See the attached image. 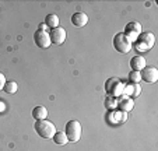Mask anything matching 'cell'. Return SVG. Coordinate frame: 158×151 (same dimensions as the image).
<instances>
[{
	"label": "cell",
	"mask_w": 158,
	"mask_h": 151,
	"mask_svg": "<svg viewBox=\"0 0 158 151\" xmlns=\"http://www.w3.org/2000/svg\"><path fill=\"white\" fill-rule=\"evenodd\" d=\"M3 90L7 92V94L13 95V94H15V92H17L18 86H17V83H15V81H9V83H6V86H4Z\"/></svg>",
	"instance_id": "obj_18"
},
{
	"label": "cell",
	"mask_w": 158,
	"mask_h": 151,
	"mask_svg": "<svg viewBox=\"0 0 158 151\" xmlns=\"http://www.w3.org/2000/svg\"><path fill=\"white\" fill-rule=\"evenodd\" d=\"M32 118L36 120H44V119L48 118V109L42 105H38L32 109Z\"/></svg>",
	"instance_id": "obj_14"
},
{
	"label": "cell",
	"mask_w": 158,
	"mask_h": 151,
	"mask_svg": "<svg viewBox=\"0 0 158 151\" xmlns=\"http://www.w3.org/2000/svg\"><path fill=\"white\" fill-rule=\"evenodd\" d=\"M45 24H46V27L48 28H57L59 27V17L57 14H48L46 18H45Z\"/></svg>",
	"instance_id": "obj_15"
},
{
	"label": "cell",
	"mask_w": 158,
	"mask_h": 151,
	"mask_svg": "<svg viewBox=\"0 0 158 151\" xmlns=\"http://www.w3.org/2000/svg\"><path fill=\"white\" fill-rule=\"evenodd\" d=\"M4 109H6V105H4V102H0V112H3Z\"/></svg>",
	"instance_id": "obj_24"
},
{
	"label": "cell",
	"mask_w": 158,
	"mask_h": 151,
	"mask_svg": "<svg viewBox=\"0 0 158 151\" xmlns=\"http://www.w3.org/2000/svg\"><path fill=\"white\" fill-rule=\"evenodd\" d=\"M105 107H106L109 111H115L118 108V98L109 97V95H108L106 99H105Z\"/></svg>",
	"instance_id": "obj_17"
},
{
	"label": "cell",
	"mask_w": 158,
	"mask_h": 151,
	"mask_svg": "<svg viewBox=\"0 0 158 151\" xmlns=\"http://www.w3.org/2000/svg\"><path fill=\"white\" fill-rule=\"evenodd\" d=\"M118 107H119L120 111H123V112H130V111L133 109V107H134L133 98L126 97V95L119 97V99H118Z\"/></svg>",
	"instance_id": "obj_12"
},
{
	"label": "cell",
	"mask_w": 158,
	"mask_h": 151,
	"mask_svg": "<svg viewBox=\"0 0 158 151\" xmlns=\"http://www.w3.org/2000/svg\"><path fill=\"white\" fill-rule=\"evenodd\" d=\"M129 81H130V84H140V81H141L140 71H131V73H129Z\"/></svg>",
	"instance_id": "obj_19"
},
{
	"label": "cell",
	"mask_w": 158,
	"mask_h": 151,
	"mask_svg": "<svg viewBox=\"0 0 158 151\" xmlns=\"http://www.w3.org/2000/svg\"><path fill=\"white\" fill-rule=\"evenodd\" d=\"M155 44V36L152 32H141L139 35V38L134 42V46H136V50L143 53V52H147L150 50Z\"/></svg>",
	"instance_id": "obj_2"
},
{
	"label": "cell",
	"mask_w": 158,
	"mask_h": 151,
	"mask_svg": "<svg viewBox=\"0 0 158 151\" xmlns=\"http://www.w3.org/2000/svg\"><path fill=\"white\" fill-rule=\"evenodd\" d=\"M66 36H67V34H66V30L62 27H57V28H53V30H51V32H49V38H51V42L55 45H62L63 42L66 41Z\"/></svg>",
	"instance_id": "obj_9"
},
{
	"label": "cell",
	"mask_w": 158,
	"mask_h": 151,
	"mask_svg": "<svg viewBox=\"0 0 158 151\" xmlns=\"http://www.w3.org/2000/svg\"><path fill=\"white\" fill-rule=\"evenodd\" d=\"M140 74H141V80L148 84H154L158 81V69L157 67H152V66L146 67L144 70L140 71Z\"/></svg>",
	"instance_id": "obj_8"
},
{
	"label": "cell",
	"mask_w": 158,
	"mask_h": 151,
	"mask_svg": "<svg viewBox=\"0 0 158 151\" xmlns=\"http://www.w3.org/2000/svg\"><path fill=\"white\" fill-rule=\"evenodd\" d=\"M123 34H125V35L130 39L131 44H133V42H136V39L139 38V35L141 34V24L137 23V21H131V23H129L125 27V32Z\"/></svg>",
	"instance_id": "obj_6"
},
{
	"label": "cell",
	"mask_w": 158,
	"mask_h": 151,
	"mask_svg": "<svg viewBox=\"0 0 158 151\" xmlns=\"http://www.w3.org/2000/svg\"><path fill=\"white\" fill-rule=\"evenodd\" d=\"M88 23V15L85 14V13H74V14L72 15V24L74 25V27L77 28H83L85 27V24Z\"/></svg>",
	"instance_id": "obj_13"
},
{
	"label": "cell",
	"mask_w": 158,
	"mask_h": 151,
	"mask_svg": "<svg viewBox=\"0 0 158 151\" xmlns=\"http://www.w3.org/2000/svg\"><path fill=\"white\" fill-rule=\"evenodd\" d=\"M123 95L131 98V95H133V84H126V86L123 87Z\"/></svg>",
	"instance_id": "obj_20"
},
{
	"label": "cell",
	"mask_w": 158,
	"mask_h": 151,
	"mask_svg": "<svg viewBox=\"0 0 158 151\" xmlns=\"http://www.w3.org/2000/svg\"><path fill=\"white\" fill-rule=\"evenodd\" d=\"M130 67L131 71H141L147 67V62L143 56L137 55V56H133L130 59Z\"/></svg>",
	"instance_id": "obj_10"
},
{
	"label": "cell",
	"mask_w": 158,
	"mask_h": 151,
	"mask_svg": "<svg viewBox=\"0 0 158 151\" xmlns=\"http://www.w3.org/2000/svg\"><path fill=\"white\" fill-rule=\"evenodd\" d=\"M34 129H35V132L42 137V139H53L55 133H56V128H55V124L52 123L51 120H48V119L36 120Z\"/></svg>",
	"instance_id": "obj_1"
},
{
	"label": "cell",
	"mask_w": 158,
	"mask_h": 151,
	"mask_svg": "<svg viewBox=\"0 0 158 151\" xmlns=\"http://www.w3.org/2000/svg\"><path fill=\"white\" fill-rule=\"evenodd\" d=\"M46 28H48V27H46V24H39V27H38V31H46Z\"/></svg>",
	"instance_id": "obj_23"
},
{
	"label": "cell",
	"mask_w": 158,
	"mask_h": 151,
	"mask_svg": "<svg viewBox=\"0 0 158 151\" xmlns=\"http://www.w3.org/2000/svg\"><path fill=\"white\" fill-rule=\"evenodd\" d=\"M123 87H125V84H123L122 81L112 77L105 83V91H106V94L109 95V97L119 98L123 95Z\"/></svg>",
	"instance_id": "obj_5"
},
{
	"label": "cell",
	"mask_w": 158,
	"mask_h": 151,
	"mask_svg": "<svg viewBox=\"0 0 158 151\" xmlns=\"http://www.w3.org/2000/svg\"><path fill=\"white\" fill-rule=\"evenodd\" d=\"M140 94H141L140 84H133V95H131V97H133V98H137Z\"/></svg>",
	"instance_id": "obj_21"
},
{
	"label": "cell",
	"mask_w": 158,
	"mask_h": 151,
	"mask_svg": "<svg viewBox=\"0 0 158 151\" xmlns=\"http://www.w3.org/2000/svg\"><path fill=\"white\" fill-rule=\"evenodd\" d=\"M114 48L119 52V53H127L130 52L133 44L130 42V39L125 35L123 32H119L114 36Z\"/></svg>",
	"instance_id": "obj_4"
},
{
	"label": "cell",
	"mask_w": 158,
	"mask_h": 151,
	"mask_svg": "<svg viewBox=\"0 0 158 151\" xmlns=\"http://www.w3.org/2000/svg\"><path fill=\"white\" fill-rule=\"evenodd\" d=\"M53 141L59 145H64V144L69 143V139H67V136H66L64 132H56L55 136H53Z\"/></svg>",
	"instance_id": "obj_16"
},
{
	"label": "cell",
	"mask_w": 158,
	"mask_h": 151,
	"mask_svg": "<svg viewBox=\"0 0 158 151\" xmlns=\"http://www.w3.org/2000/svg\"><path fill=\"white\" fill-rule=\"evenodd\" d=\"M108 120L110 123H123V122L127 120V112H123V111H110V113L108 115Z\"/></svg>",
	"instance_id": "obj_11"
},
{
	"label": "cell",
	"mask_w": 158,
	"mask_h": 151,
	"mask_svg": "<svg viewBox=\"0 0 158 151\" xmlns=\"http://www.w3.org/2000/svg\"><path fill=\"white\" fill-rule=\"evenodd\" d=\"M6 77H4V74L0 71V90H3L4 88V86H6Z\"/></svg>",
	"instance_id": "obj_22"
},
{
	"label": "cell",
	"mask_w": 158,
	"mask_h": 151,
	"mask_svg": "<svg viewBox=\"0 0 158 151\" xmlns=\"http://www.w3.org/2000/svg\"><path fill=\"white\" fill-rule=\"evenodd\" d=\"M64 133L69 139V141L76 143L81 139V124L80 122L77 120H70L66 123V128H64Z\"/></svg>",
	"instance_id": "obj_3"
},
{
	"label": "cell",
	"mask_w": 158,
	"mask_h": 151,
	"mask_svg": "<svg viewBox=\"0 0 158 151\" xmlns=\"http://www.w3.org/2000/svg\"><path fill=\"white\" fill-rule=\"evenodd\" d=\"M34 41H35L36 46L41 48V49H48L51 46V38H49V34L46 31H35L34 34Z\"/></svg>",
	"instance_id": "obj_7"
}]
</instances>
